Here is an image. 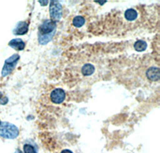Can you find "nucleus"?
I'll list each match as a JSON object with an SVG mask.
<instances>
[{
	"instance_id": "1",
	"label": "nucleus",
	"mask_w": 160,
	"mask_h": 153,
	"mask_svg": "<svg viewBox=\"0 0 160 153\" xmlns=\"http://www.w3.org/2000/svg\"><path fill=\"white\" fill-rule=\"evenodd\" d=\"M19 134L18 128L8 122H1L0 124V136L5 139H15Z\"/></svg>"
},
{
	"instance_id": "2",
	"label": "nucleus",
	"mask_w": 160,
	"mask_h": 153,
	"mask_svg": "<svg viewBox=\"0 0 160 153\" xmlns=\"http://www.w3.org/2000/svg\"><path fill=\"white\" fill-rule=\"evenodd\" d=\"M18 59H19V55L18 54H15V55H11L10 58H8L5 61V64H4L3 68H2V76H8V75H10L12 72L15 67L16 66Z\"/></svg>"
},
{
	"instance_id": "3",
	"label": "nucleus",
	"mask_w": 160,
	"mask_h": 153,
	"mask_svg": "<svg viewBox=\"0 0 160 153\" xmlns=\"http://www.w3.org/2000/svg\"><path fill=\"white\" fill-rule=\"evenodd\" d=\"M50 16H51V20L53 22L58 21L62 18V6L58 1H51L50 4Z\"/></svg>"
},
{
	"instance_id": "4",
	"label": "nucleus",
	"mask_w": 160,
	"mask_h": 153,
	"mask_svg": "<svg viewBox=\"0 0 160 153\" xmlns=\"http://www.w3.org/2000/svg\"><path fill=\"white\" fill-rule=\"evenodd\" d=\"M66 98V93L62 88H55L51 93V100L54 104H62Z\"/></svg>"
},
{
	"instance_id": "5",
	"label": "nucleus",
	"mask_w": 160,
	"mask_h": 153,
	"mask_svg": "<svg viewBox=\"0 0 160 153\" xmlns=\"http://www.w3.org/2000/svg\"><path fill=\"white\" fill-rule=\"evenodd\" d=\"M55 28H56V23L51 19H48V20L44 21L43 23L41 24L38 30H39V34L47 35V34H50L53 31H55Z\"/></svg>"
},
{
	"instance_id": "6",
	"label": "nucleus",
	"mask_w": 160,
	"mask_h": 153,
	"mask_svg": "<svg viewBox=\"0 0 160 153\" xmlns=\"http://www.w3.org/2000/svg\"><path fill=\"white\" fill-rule=\"evenodd\" d=\"M28 23L26 22H19L17 24L16 28L13 31L15 35H23L28 31Z\"/></svg>"
},
{
	"instance_id": "7",
	"label": "nucleus",
	"mask_w": 160,
	"mask_h": 153,
	"mask_svg": "<svg viewBox=\"0 0 160 153\" xmlns=\"http://www.w3.org/2000/svg\"><path fill=\"white\" fill-rule=\"evenodd\" d=\"M146 75L151 81H158L159 79V69L158 68H155V67L150 68L147 71Z\"/></svg>"
},
{
	"instance_id": "8",
	"label": "nucleus",
	"mask_w": 160,
	"mask_h": 153,
	"mask_svg": "<svg viewBox=\"0 0 160 153\" xmlns=\"http://www.w3.org/2000/svg\"><path fill=\"white\" fill-rule=\"evenodd\" d=\"M9 46L11 48L17 50V51H22L25 48V43L21 38H14L9 42Z\"/></svg>"
},
{
	"instance_id": "9",
	"label": "nucleus",
	"mask_w": 160,
	"mask_h": 153,
	"mask_svg": "<svg viewBox=\"0 0 160 153\" xmlns=\"http://www.w3.org/2000/svg\"><path fill=\"white\" fill-rule=\"evenodd\" d=\"M138 11L134 8L128 9L124 13V17L128 21H135L138 18Z\"/></svg>"
},
{
	"instance_id": "10",
	"label": "nucleus",
	"mask_w": 160,
	"mask_h": 153,
	"mask_svg": "<svg viewBox=\"0 0 160 153\" xmlns=\"http://www.w3.org/2000/svg\"><path fill=\"white\" fill-rule=\"evenodd\" d=\"M55 31L50 33V34H47V35H41L38 34V43L42 45H45V44L48 43L52 39V37L55 35Z\"/></svg>"
},
{
	"instance_id": "11",
	"label": "nucleus",
	"mask_w": 160,
	"mask_h": 153,
	"mask_svg": "<svg viewBox=\"0 0 160 153\" xmlns=\"http://www.w3.org/2000/svg\"><path fill=\"white\" fill-rule=\"evenodd\" d=\"M95 67L91 64H84L82 68V73L84 76H89V75H93V73L95 72Z\"/></svg>"
},
{
	"instance_id": "12",
	"label": "nucleus",
	"mask_w": 160,
	"mask_h": 153,
	"mask_svg": "<svg viewBox=\"0 0 160 153\" xmlns=\"http://www.w3.org/2000/svg\"><path fill=\"white\" fill-rule=\"evenodd\" d=\"M134 48H135V51H138V52H142L147 49L148 43L143 40H138L135 43Z\"/></svg>"
},
{
	"instance_id": "13",
	"label": "nucleus",
	"mask_w": 160,
	"mask_h": 153,
	"mask_svg": "<svg viewBox=\"0 0 160 153\" xmlns=\"http://www.w3.org/2000/svg\"><path fill=\"white\" fill-rule=\"evenodd\" d=\"M72 23L75 28H81L85 23V19L82 16H75L73 18Z\"/></svg>"
},
{
	"instance_id": "14",
	"label": "nucleus",
	"mask_w": 160,
	"mask_h": 153,
	"mask_svg": "<svg viewBox=\"0 0 160 153\" xmlns=\"http://www.w3.org/2000/svg\"><path fill=\"white\" fill-rule=\"evenodd\" d=\"M23 150L24 153H37L35 148L30 144H25L23 146Z\"/></svg>"
},
{
	"instance_id": "15",
	"label": "nucleus",
	"mask_w": 160,
	"mask_h": 153,
	"mask_svg": "<svg viewBox=\"0 0 160 153\" xmlns=\"http://www.w3.org/2000/svg\"><path fill=\"white\" fill-rule=\"evenodd\" d=\"M8 99L6 96H4L2 92H0V104L1 105H5V104H8Z\"/></svg>"
},
{
	"instance_id": "16",
	"label": "nucleus",
	"mask_w": 160,
	"mask_h": 153,
	"mask_svg": "<svg viewBox=\"0 0 160 153\" xmlns=\"http://www.w3.org/2000/svg\"><path fill=\"white\" fill-rule=\"evenodd\" d=\"M61 153H73L71 150H68V149H65L63 151H61Z\"/></svg>"
},
{
	"instance_id": "17",
	"label": "nucleus",
	"mask_w": 160,
	"mask_h": 153,
	"mask_svg": "<svg viewBox=\"0 0 160 153\" xmlns=\"http://www.w3.org/2000/svg\"><path fill=\"white\" fill-rule=\"evenodd\" d=\"M48 1H39V3L42 4V5H47L48 3Z\"/></svg>"
},
{
	"instance_id": "18",
	"label": "nucleus",
	"mask_w": 160,
	"mask_h": 153,
	"mask_svg": "<svg viewBox=\"0 0 160 153\" xmlns=\"http://www.w3.org/2000/svg\"><path fill=\"white\" fill-rule=\"evenodd\" d=\"M98 3H99V4H103V3H105L106 2H97Z\"/></svg>"
},
{
	"instance_id": "19",
	"label": "nucleus",
	"mask_w": 160,
	"mask_h": 153,
	"mask_svg": "<svg viewBox=\"0 0 160 153\" xmlns=\"http://www.w3.org/2000/svg\"><path fill=\"white\" fill-rule=\"evenodd\" d=\"M15 153H22V152H21V151H18V150H17V151H15Z\"/></svg>"
},
{
	"instance_id": "20",
	"label": "nucleus",
	"mask_w": 160,
	"mask_h": 153,
	"mask_svg": "<svg viewBox=\"0 0 160 153\" xmlns=\"http://www.w3.org/2000/svg\"><path fill=\"white\" fill-rule=\"evenodd\" d=\"M0 124H1V120H0Z\"/></svg>"
}]
</instances>
